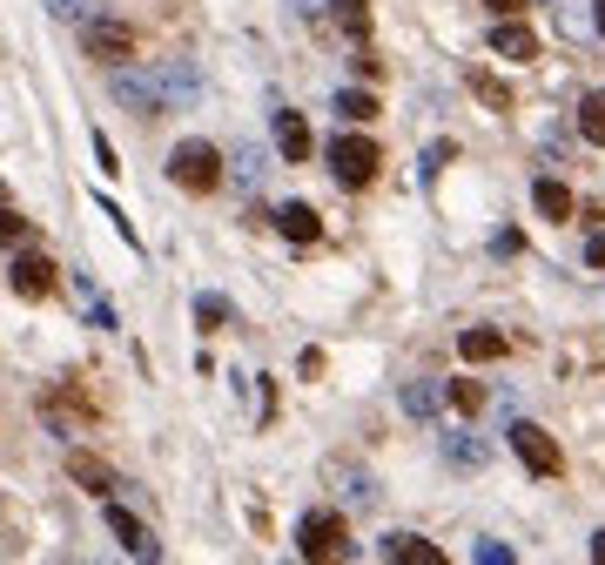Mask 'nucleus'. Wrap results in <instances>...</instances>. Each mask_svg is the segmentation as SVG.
I'll return each instance as SVG.
<instances>
[{
  "label": "nucleus",
  "mask_w": 605,
  "mask_h": 565,
  "mask_svg": "<svg viewBox=\"0 0 605 565\" xmlns=\"http://www.w3.org/2000/svg\"><path fill=\"white\" fill-rule=\"evenodd\" d=\"M297 552H303V565H343L350 558V525L337 512H303Z\"/></svg>",
  "instance_id": "1"
},
{
  "label": "nucleus",
  "mask_w": 605,
  "mask_h": 565,
  "mask_svg": "<svg viewBox=\"0 0 605 565\" xmlns=\"http://www.w3.org/2000/svg\"><path fill=\"white\" fill-rule=\"evenodd\" d=\"M108 95L129 108V115H142V121L169 115V88H161V74H155V68H135V61L108 74Z\"/></svg>",
  "instance_id": "2"
},
{
  "label": "nucleus",
  "mask_w": 605,
  "mask_h": 565,
  "mask_svg": "<svg viewBox=\"0 0 605 565\" xmlns=\"http://www.w3.org/2000/svg\"><path fill=\"white\" fill-rule=\"evenodd\" d=\"M222 169H229V155H222L216 142H176V155H169V176H176L189 195L222 189Z\"/></svg>",
  "instance_id": "3"
},
{
  "label": "nucleus",
  "mask_w": 605,
  "mask_h": 565,
  "mask_svg": "<svg viewBox=\"0 0 605 565\" xmlns=\"http://www.w3.org/2000/svg\"><path fill=\"white\" fill-rule=\"evenodd\" d=\"M323 161H330V176H337L343 189H371L377 169H384V155H377L371 135H337L330 148H323Z\"/></svg>",
  "instance_id": "4"
},
{
  "label": "nucleus",
  "mask_w": 605,
  "mask_h": 565,
  "mask_svg": "<svg viewBox=\"0 0 605 565\" xmlns=\"http://www.w3.org/2000/svg\"><path fill=\"white\" fill-rule=\"evenodd\" d=\"M511 452H518V465L532 478H558L565 471V452H558V437L545 424H511Z\"/></svg>",
  "instance_id": "5"
},
{
  "label": "nucleus",
  "mask_w": 605,
  "mask_h": 565,
  "mask_svg": "<svg viewBox=\"0 0 605 565\" xmlns=\"http://www.w3.org/2000/svg\"><path fill=\"white\" fill-rule=\"evenodd\" d=\"M81 48H88L95 61H108V74H114V68H129V55H135V34H129V21L95 14L88 27H81Z\"/></svg>",
  "instance_id": "6"
},
{
  "label": "nucleus",
  "mask_w": 605,
  "mask_h": 565,
  "mask_svg": "<svg viewBox=\"0 0 605 565\" xmlns=\"http://www.w3.org/2000/svg\"><path fill=\"white\" fill-rule=\"evenodd\" d=\"M55 256H40V250H27V256H14V269H8V282H14V297H27V303H40V297H55Z\"/></svg>",
  "instance_id": "7"
},
{
  "label": "nucleus",
  "mask_w": 605,
  "mask_h": 565,
  "mask_svg": "<svg viewBox=\"0 0 605 565\" xmlns=\"http://www.w3.org/2000/svg\"><path fill=\"white\" fill-rule=\"evenodd\" d=\"M108 532L121 539V552H129L135 565H161V545H155V532L135 518V512H121V505H108Z\"/></svg>",
  "instance_id": "8"
},
{
  "label": "nucleus",
  "mask_w": 605,
  "mask_h": 565,
  "mask_svg": "<svg viewBox=\"0 0 605 565\" xmlns=\"http://www.w3.org/2000/svg\"><path fill=\"white\" fill-rule=\"evenodd\" d=\"M68 478L81 484V492H95V498H108V505H114V484H121V478H114V465H108V458H95V452H81V444H74V452H68Z\"/></svg>",
  "instance_id": "9"
},
{
  "label": "nucleus",
  "mask_w": 605,
  "mask_h": 565,
  "mask_svg": "<svg viewBox=\"0 0 605 565\" xmlns=\"http://www.w3.org/2000/svg\"><path fill=\"white\" fill-rule=\"evenodd\" d=\"M330 484L343 492V505H356V512H371V505H377V478H371V471H356L350 458H337V465H330Z\"/></svg>",
  "instance_id": "10"
},
{
  "label": "nucleus",
  "mask_w": 605,
  "mask_h": 565,
  "mask_svg": "<svg viewBox=\"0 0 605 565\" xmlns=\"http://www.w3.org/2000/svg\"><path fill=\"white\" fill-rule=\"evenodd\" d=\"M492 55H505V61H539V34L524 27V21H498V27H492Z\"/></svg>",
  "instance_id": "11"
},
{
  "label": "nucleus",
  "mask_w": 605,
  "mask_h": 565,
  "mask_svg": "<svg viewBox=\"0 0 605 565\" xmlns=\"http://www.w3.org/2000/svg\"><path fill=\"white\" fill-rule=\"evenodd\" d=\"M532 202H539V216H545V223H565V216H579L572 189H565L558 176H539V182H532Z\"/></svg>",
  "instance_id": "12"
},
{
  "label": "nucleus",
  "mask_w": 605,
  "mask_h": 565,
  "mask_svg": "<svg viewBox=\"0 0 605 565\" xmlns=\"http://www.w3.org/2000/svg\"><path fill=\"white\" fill-rule=\"evenodd\" d=\"M276 148H282V161H303V155L316 148V142H310V121L282 108V115H276Z\"/></svg>",
  "instance_id": "13"
},
{
  "label": "nucleus",
  "mask_w": 605,
  "mask_h": 565,
  "mask_svg": "<svg viewBox=\"0 0 605 565\" xmlns=\"http://www.w3.org/2000/svg\"><path fill=\"white\" fill-rule=\"evenodd\" d=\"M276 229L290 236V242H316V236H323V223H316L310 202H282V209H276Z\"/></svg>",
  "instance_id": "14"
},
{
  "label": "nucleus",
  "mask_w": 605,
  "mask_h": 565,
  "mask_svg": "<svg viewBox=\"0 0 605 565\" xmlns=\"http://www.w3.org/2000/svg\"><path fill=\"white\" fill-rule=\"evenodd\" d=\"M155 74H161V88H169V101H176V108H182V101H195V95H202V74H195V68H189V61H161V68H155Z\"/></svg>",
  "instance_id": "15"
},
{
  "label": "nucleus",
  "mask_w": 605,
  "mask_h": 565,
  "mask_svg": "<svg viewBox=\"0 0 605 565\" xmlns=\"http://www.w3.org/2000/svg\"><path fill=\"white\" fill-rule=\"evenodd\" d=\"M458 350H464V363H492V357H505V330L477 323V330H464V337H458Z\"/></svg>",
  "instance_id": "16"
},
{
  "label": "nucleus",
  "mask_w": 605,
  "mask_h": 565,
  "mask_svg": "<svg viewBox=\"0 0 605 565\" xmlns=\"http://www.w3.org/2000/svg\"><path fill=\"white\" fill-rule=\"evenodd\" d=\"M323 8H330V21L356 40V48L371 40V8H363V0H323Z\"/></svg>",
  "instance_id": "17"
},
{
  "label": "nucleus",
  "mask_w": 605,
  "mask_h": 565,
  "mask_svg": "<svg viewBox=\"0 0 605 565\" xmlns=\"http://www.w3.org/2000/svg\"><path fill=\"white\" fill-rule=\"evenodd\" d=\"M384 552H390L397 565H444V552H437L431 539H411V532H397V539H384Z\"/></svg>",
  "instance_id": "18"
},
{
  "label": "nucleus",
  "mask_w": 605,
  "mask_h": 565,
  "mask_svg": "<svg viewBox=\"0 0 605 565\" xmlns=\"http://www.w3.org/2000/svg\"><path fill=\"white\" fill-rule=\"evenodd\" d=\"M229 176H235V189H256L263 182V148L256 142H235L229 148Z\"/></svg>",
  "instance_id": "19"
},
{
  "label": "nucleus",
  "mask_w": 605,
  "mask_h": 565,
  "mask_svg": "<svg viewBox=\"0 0 605 565\" xmlns=\"http://www.w3.org/2000/svg\"><path fill=\"white\" fill-rule=\"evenodd\" d=\"M444 397H451V390H437L431 377H418V384H403V411H411V418H437Z\"/></svg>",
  "instance_id": "20"
},
{
  "label": "nucleus",
  "mask_w": 605,
  "mask_h": 565,
  "mask_svg": "<svg viewBox=\"0 0 605 565\" xmlns=\"http://www.w3.org/2000/svg\"><path fill=\"white\" fill-rule=\"evenodd\" d=\"M444 452H451V465H458V471H477L484 458H492V444H484V437H471V431H458L451 444H444Z\"/></svg>",
  "instance_id": "21"
},
{
  "label": "nucleus",
  "mask_w": 605,
  "mask_h": 565,
  "mask_svg": "<svg viewBox=\"0 0 605 565\" xmlns=\"http://www.w3.org/2000/svg\"><path fill=\"white\" fill-rule=\"evenodd\" d=\"M579 135L605 148V88H592V95L579 101Z\"/></svg>",
  "instance_id": "22"
},
{
  "label": "nucleus",
  "mask_w": 605,
  "mask_h": 565,
  "mask_svg": "<svg viewBox=\"0 0 605 565\" xmlns=\"http://www.w3.org/2000/svg\"><path fill=\"white\" fill-rule=\"evenodd\" d=\"M337 115H343V121H371V115H377V95H371V88H343V95H337Z\"/></svg>",
  "instance_id": "23"
},
{
  "label": "nucleus",
  "mask_w": 605,
  "mask_h": 565,
  "mask_svg": "<svg viewBox=\"0 0 605 565\" xmlns=\"http://www.w3.org/2000/svg\"><path fill=\"white\" fill-rule=\"evenodd\" d=\"M451 411H464V418L484 411V384L477 377H451Z\"/></svg>",
  "instance_id": "24"
},
{
  "label": "nucleus",
  "mask_w": 605,
  "mask_h": 565,
  "mask_svg": "<svg viewBox=\"0 0 605 565\" xmlns=\"http://www.w3.org/2000/svg\"><path fill=\"white\" fill-rule=\"evenodd\" d=\"M471 95H477V101H492V108H511V88H505L498 74H484V68H471Z\"/></svg>",
  "instance_id": "25"
},
{
  "label": "nucleus",
  "mask_w": 605,
  "mask_h": 565,
  "mask_svg": "<svg viewBox=\"0 0 605 565\" xmlns=\"http://www.w3.org/2000/svg\"><path fill=\"white\" fill-rule=\"evenodd\" d=\"M195 323H202V330H222V323H229V303H222V297H195Z\"/></svg>",
  "instance_id": "26"
},
{
  "label": "nucleus",
  "mask_w": 605,
  "mask_h": 565,
  "mask_svg": "<svg viewBox=\"0 0 605 565\" xmlns=\"http://www.w3.org/2000/svg\"><path fill=\"white\" fill-rule=\"evenodd\" d=\"M48 14H55V21H81V27H88V21H95V0H48Z\"/></svg>",
  "instance_id": "27"
},
{
  "label": "nucleus",
  "mask_w": 605,
  "mask_h": 565,
  "mask_svg": "<svg viewBox=\"0 0 605 565\" xmlns=\"http://www.w3.org/2000/svg\"><path fill=\"white\" fill-rule=\"evenodd\" d=\"M27 236V216L21 209H8V202H0V242H21Z\"/></svg>",
  "instance_id": "28"
},
{
  "label": "nucleus",
  "mask_w": 605,
  "mask_h": 565,
  "mask_svg": "<svg viewBox=\"0 0 605 565\" xmlns=\"http://www.w3.org/2000/svg\"><path fill=\"white\" fill-rule=\"evenodd\" d=\"M477 565H518V558H511V545H498V539H477Z\"/></svg>",
  "instance_id": "29"
},
{
  "label": "nucleus",
  "mask_w": 605,
  "mask_h": 565,
  "mask_svg": "<svg viewBox=\"0 0 605 565\" xmlns=\"http://www.w3.org/2000/svg\"><path fill=\"white\" fill-rule=\"evenodd\" d=\"M95 161H101V169H108V176L121 169V161H114V142H108V135H95Z\"/></svg>",
  "instance_id": "30"
},
{
  "label": "nucleus",
  "mask_w": 605,
  "mask_h": 565,
  "mask_svg": "<svg viewBox=\"0 0 605 565\" xmlns=\"http://www.w3.org/2000/svg\"><path fill=\"white\" fill-rule=\"evenodd\" d=\"M585 263H592V269H605V229H592V242H585Z\"/></svg>",
  "instance_id": "31"
},
{
  "label": "nucleus",
  "mask_w": 605,
  "mask_h": 565,
  "mask_svg": "<svg viewBox=\"0 0 605 565\" xmlns=\"http://www.w3.org/2000/svg\"><path fill=\"white\" fill-rule=\"evenodd\" d=\"M484 8H492L498 21H518V8H524V0H484Z\"/></svg>",
  "instance_id": "32"
},
{
  "label": "nucleus",
  "mask_w": 605,
  "mask_h": 565,
  "mask_svg": "<svg viewBox=\"0 0 605 565\" xmlns=\"http://www.w3.org/2000/svg\"><path fill=\"white\" fill-rule=\"evenodd\" d=\"M592 565H605V532H592Z\"/></svg>",
  "instance_id": "33"
},
{
  "label": "nucleus",
  "mask_w": 605,
  "mask_h": 565,
  "mask_svg": "<svg viewBox=\"0 0 605 565\" xmlns=\"http://www.w3.org/2000/svg\"><path fill=\"white\" fill-rule=\"evenodd\" d=\"M598 34H605V0H598Z\"/></svg>",
  "instance_id": "34"
}]
</instances>
